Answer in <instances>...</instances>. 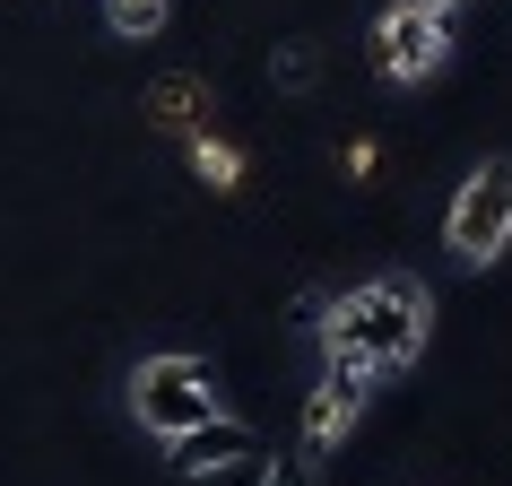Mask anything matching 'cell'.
<instances>
[{"mask_svg": "<svg viewBox=\"0 0 512 486\" xmlns=\"http://www.w3.org/2000/svg\"><path fill=\"white\" fill-rule=\"evenodd\" d=\"M235 460H261V434L235 426L226 408L200 417V426H183V434H165V469H174V478H226Z\"/></svg>", "mask_w": 512, "mask_h": 486, "instance_id": "obj_5", "label": "cell"}, {"mask_svg": "<svg viewBox=\"0 0 512 486\" xmlns=\"http://www.w3.org/2000/svg\"><path fill=\"white\" fill-rule=\"evenodd\" d=\"M443 252L486 270V261H504L512 252V157H486L460 174L452 209H443Z\"/></svg>", "mask_w": 512, "mask_h": 486, "instance_id": "obj_2", "label": "cell"}, {"mask_svg": "<svg viewBox=\"0 0 512 486\" xmlns=\"http://www.w3.org/2000/svg\"><path fill=\"white\" fill-rule=\"evenodd\" d=\"M365 61H374L382 87H426L452 70V18L426 9V0H391L365 35Z\"/></svg>", "mask_w": 512, "mask_h": 486, "instance_id": "obj_3", "label": "cell"}, {"mask_svg": "<svg viewBox=\"0 0 512 486\" xmlns=\"http://www.w3.org/2000/svg\"><path fill=\"white\" fill-rule=\"evenodd\" d=\"M270 79H278V87H313V79H322V44H278Z\"/></svg>", "mask_w": 512, "mask_h": 486, "instance_id": "obj_10", "label": "cell"}, {"mask_svg": "<svg viewBox=\"0 0 512 486\" xmlns=\"http://www.w3.org/2000/svg\"><path fill=\"white\" fill-rule=\"evenodd\" d=\"M131 417L148 434H183V426H200V417H217L209 356H139L131 365Z\"/></svg>", "mask_w": 512, "mask_h": 486, "instance_id": "obj_4", "label": "cell"}, {"mask_svg": "<svg viewBox=\"0 0 512 486\" xmlns=\"http://www.w3.org/2000/svg\"><path fill=\"white\" fill-rule=\"evenodd\" d=\"M365 382H374V374H348V365H330V374H322V391L304 400V443H296L304 460H330L356 434V417H365Z\"/></svg>", "mask_w": 512, "mask_h": 486, "instance_id": "obj_6", "label": "cell"}, {"mask_svg": "<svg viewBox=\"0 0 512 486\" xmlns=\"http://www.w3.org/2000/svg\"><path fill=\"white\" fill-rule=\"evenodd\" d=\"M105 9V35H122V44H148V35L165 27V9L174 0H96Z\"/></svg>", "mask_w": 512, "mask_h": 486, "instance_id": "obj_9", "label": "cell"}, {"mask_svg": "<svg viewBox=\"0 0 512 486\" xmlns=\"http://www.w3.org/2000/svg\"><path fill=\"white\" fill-rule=\"evenodd\" d=\"M313 478H322V460L287 452V460H261V478H252V486H313Z\"/></svg>", "mask_w": 512, "mask_h": 486, "instance_id": "obj_11", "label": "cell"}, {"mask_svg": "<svg viewBox=\"0 0 512 486\" xmlns=\"http://www.w3.org/2000/svg\"><path fill=\"white\" fill-rule=\"evenodd\" d=\"M183 148H191V174H200V183H209L217 200H226V191H243V148H235V139H217V131H191Z\"/></svg>", "mask_w": 512, "mask_h": 486, "instance_id": "obj_8", "label": "cell"}, {"mask_svg": "<svg viewBox=\"0 0 512 486\" xmlns=\"http://www.w3.org/2000/svg\"><path fill=\"white\" fill-rule=\"evenodd\" d=\"M426 9H443V18H452V9H469V0H426Z\"/></svg>", "mask_w": 512, "mask_h": 486, "instance_id": "obj_12", "label": "cell"}, {"mask_svg": "<svg viewBox=\"0 0 512 486\" xmlns=\"http://www.w3.org/2000/svg\"><path fill=\"white\" fill-rule=\"evenodd\" d=\"M426 339H434V296L408 287V278H374V287L330 296V322H322L330 365H348V374H391Z\"/></svg>", "mask_w": 512, "mask_h": 486, "instance_id": "obj_1", "label": "cell"}, {"mask_svg": "<svg viewBox=\"0 0 512 486\" xmlns=\"http://www.w3.org/2000/svg\"><path fill=\"white\" fill-rule=\"evenodd\" d=\"M209 113H217L209 79H157V87H148V122H157L165 139H191V131H209Z\"/></svg>", "mask_w": 512, "mask_h": 486, "instance_id": "obj_7", "label": "cell"}]
</instances>
